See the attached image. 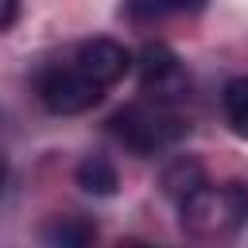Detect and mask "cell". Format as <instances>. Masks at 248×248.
Segmentation results:
<instances>
[{
    "label": "cell",
    "instance_id": "11",
    "mask_svg": "<svg viewBox=\"0 0 248 248\" xmlns=\"http://www.w3.org/2000/svg\"><path fill=\"white\" fill-rule=\"evenodd\" d=\"M4 182H8V159L0 155V198H4Z\"/></svg>",
    "mask_w": 248,
    "mask_h": 248
},
{
    "label": "cell",
    "instance_id": "10",
    "mask_svg": "<svg viewBox=\"0 0 248 248\" xmlns=\"http://www.w3.org/2000/svg\"><path fill=\"white\" fill-rule=\"evenodd\" d=\"M16 16H19V0H0V35L16 23Z\"/></svg>",
    "mask_w": 248,
    "mask_h": 248
},
{
    "label": "cell",
    "instance_id": "4",
    "mask_svg": "<svg viewBox=\"0 0 248 248\" xmlns=\"http://www.w3.org/2000/svg\"><path fill=\"white\" fill-rule=\"evenodd\" d=\"M136 70H140V89L143 97H155V101H170L178 105L190 89V78L178 62V54L163 43H147L136 58Z\"/></svg>",
    "mask_w": 248,
    "mask_h": 248
},
{
    "label": "cell",
    "instance_id": "5",
    "mask_svg": "<svg viewBox=\"0 0 248 248\" xmlns=\"http://www.w3.org/2000/svg\"><path fill=\"white\" fill-rule=\"evenodd\" d=\"M209 0H124V19L136 23V27H151V23H163L170 16H198Z\"/></svg>",
    "mask_w": 248,
    "mask_h": 248
},
{
    "label": "cell",
    "instance_id": "12",
    "mask_svg": "<svg viewBox=\"0 0 248 248\" xmlns=\"http://www.w3.org/2000/svg\"><path fill=\"white\" fill-rule=\"evenodd\" d=\"M120 248H155V244H143V240H124Z\"/></svg>",
    "mask_w": 248,
    "mask_h": 248
},
{
    "label": "cell",
    "instance_id": "7",
    "mask_svg": "<svg viewBox=\"0 0 248 248\" xmlns=\"http://www.w3.org/2000/svg\"><path fill=\"white\" fill-rule=\"evenodd\" d=\"M74 178H78V186H81L85 194H93V198H112V194L120 190V170H116L112 159H105V155H85V159L78 163Z\"/></svg>",
    "mask_w": 248,
    "mask_h": 248
},
{
    "label": "cell",
    "instance_id": "2",
    "mask_svg": "<svg viewBox=\"0 0 248 248\" xmlns=\"http://www.w3.org/2000/svg\"><path fill=\"white\" fill-rule=\"evenodd\" d=\"M186 116L178 112V105L170 101H155V97H140V101H128L124 108H116L108 116V132L140 159H151V155H163L170 151L182 136H186Z\"/></svg>",
    "mask_w": 248,
    "mask_h": 248
},
{
    "label": "cell",
    "instance_id": "1",
    "mask_svg": "<svg viewBox=\"0 0 248 248\" xmlns=\"http://www.w3.org/2000/svg\"><path fill=\"white\" fill-rule=\"evenodd\" d=\"M128 70H132V54L124 50V43L81 39L39 70L35 93L46 112L78 116V112H89L105 97V89H112Z\"/></svg>",
    "mask_w": 248,
    "mask_h": 248
},
{
    "label": "cell",
    "instance_id": "9",
    "mask_svg": "<svg viewBox=\"0 0 248 248\" xmlns=\"http://www.w3.org/2000/svg\"><path fill=\"white\" fill-rule=\"evenodd\" d=\"M221 112L232 128V136L248 140V78H232L221 93Z\"/></svg>",
    "mask_w": 248,
    "mask_h": 248
},
{
    "label": "cell",
    "instance_id": "8",
    "mask_svg": "<svg viewBox=\"0 0 248 248\" xmlns=\"http://www.w3.org/2000/svg\"><path fill=\"white\" fill-rule=\"evenodd\" d=\"M163 194L167 198H174V202H182L186 194H194L202 182H205V167H202V159H194V155H174L167 167H163Z\"/></svg>",
    "mask_w": 248,
    "mask_h": 248
},
{
    "label": "cell",
    "instance_id": "3",
    "mask_svg": "<svg viewBox=\"0 0 248 248\" xmlns=\"http://www.w3.org/2000/svg\"><path fill=\"white\" fill-rule=\"evenodd\" d=\"M178 213L194 240H225L248 225V182H202L178 202Z\"/></svg>",
    "mask_w": 248,
    "mask_h": 248
},
{
    "label": "cell",
    "instance_id": "6",
    "mask_svg": "<svg viewBox=\"0 0 248 248\" xmlns=\"http://www.w3.org/2000/svg\"><path fill=\"white\" fill-rule=\"evenodd\" d=\"M43 240H46V248H93L97 225L89 217H81V213H66V217L46 221Z\"/></svg>",
    "mask_w": 248,
    "mask_h": 248
}]
</instances>
